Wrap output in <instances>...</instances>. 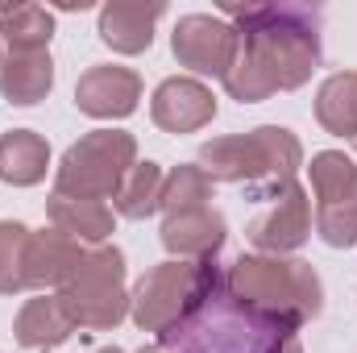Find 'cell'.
Masks as SVG:
<instances>
[{
  "label": "cell",
  "instance_id": "6da1fadb",
  "mask_svg": "<svg viewBox=\"0 0 357 353\" xmlns=\"http://www.w3.org/2000/svg\"><path fill=\"white\" fill-rule=\"evenodd\" d=\"M241 46L225 75L237 104H262L274 91H295L320 67V8L316 4H229Z\"/></svg>",
  "mask_w": 357,
  "mask_h": 353
},
{
  "label": "cell",
  "instance_id": "7a4b0ae2",
  "mask_svg": "<svg viewBox=\"0 0 357 353\" xmlns=\"http://www.w3.org/2000/svg\"><path fill=\"white\" fill-rule=\"evenodd\" d=\"M225 291L258 312L262 320L299 337L307 320L324 312V283L303 258H278V254H241L225 270Z\"/></svg>",
  "mask_w": 357,
  "mask_h": 353
},
{
  "label": "cell",
  "instance_id": "3957f363",
  "mask_svg": "<svg viewBox=\"0 0 357 353\" xmlns=\"http://www.w3.org/2000/svg\"><path fill=\"white\" fill-rule=\"evenodd\" d=\"M171 353H303L299 337L262 320L258 312L241 308L225 283L171 333L158 337Z\"/></svg>",
  "mask_w": 357,
  "mask_h": 353
},
{
  "label": "cell",
  "instance_id": "277c9868",
  "mask_svg": "<svg viewBox=\"0 0 357 353\" xmlns=\"http://www.w3.org/2000/svg\"><path fill=\"white\" fill-rule=\"evenodd\" d=\"M199 167L212 183H266V191H278L295 183V171L303 167V146L282 125H258L250 133L212 137L199 146Z\"/></svg>",
  "mask_w": 357,
  "mask_h": 353
},
{
  "label": "cell",
  "instance_id": "5b68a950",
  "mask_svg": "<svg viewBox=\"0 0 357 353\" xmlns=\"http://www.w3.org/2000/svg\"><path fill=\"white\" fill-rule=\"evenodd\" d=\"M225 283L216 258H204V262H158L154 270H146L129 295V316L142 333H171L175 324H183L216 287Z\"/></svg>",
  "mask_w": 357,
  "mask_h": 353
},
{
  "label": "cell",
  "instance_id": "8992f818",
  "mask_svg": "<svg viewBox=\"0 0 357 353\" xmlns=\"http://www.w3.org/2000/svg\"><path fill=\"white\" fill-rule=\"evenodd\" d=\"M137 167V137L125 129H91L75 146H67L59 171H54V195L67 200H116L125 175Z\"/></svg>",
  "mask_w": 357,
  "mask_h": 353
},
{
  "label": "cell",
  "instance_id": "52a82bcc",
  "mask_svg": "<svg viewBox=\"0 0 357 353\" xmlns=\"http://www.w3.org/2000/svg\"><path fill=\"white\" fill-rule=\"evenodd\" d=\"M67 316L75 329L108 333L129 316V291H125V254L116 246H91L71 283L59 291Z\"/></svg>",
  "mask_w": 357,
  "mask_h": 353
},
{
  "label": "cell",
  "instance_id": "ba28073f",
  "mask_svg": "<svg viewBox=\"0 0 357 353\" xmlns=\"http://www.w3.org/2000/svg\"><path fill=\"white\" fill-rule=\"evenodd\" d=\"M241 33L233 21L212 17V13H187L178 17L175 33H171V50H175L178 67L195 71V75H216L225 80L233 59H237Z\"/></svg>",
  "mask_w": 357,
  "mask_h": 353
},
{
  "label": "cell",
  "instance_id": "9c48e42d",
  "mask_svg": "<svg viewBox=\"0 0 357 353\" xmlns=\"http://www.w3.org/2000/svg\"><path fill=\"white\" fill-rule=\"evenodd\" d=\"M262 200H274V204H270L262 216L250 220L245 237L254 241L258 254H278V258H287L291 250H299V246L312 237V225H316V216H312V195H307V187L287 183V187L270 191Z\"/></svg>",
  "mask_w": 357,
  "mask_h": 353
},
{
  "label": "cell",
  "instance_id": "30bf717a",
  "mask_svg": "<svg viewBox=\"0 0 357 353\" xmlns=\"http://www.w3.org/2000/svg\"><path fill=\"white\" fill-rule=\"evenodd\" d=\"M137 100H142V75L129 67L100 63V67H88L75 84L79 112H88L96 121H121V117L137 112Z\"/></svg>",
  "mask_w": 357,
  "mask_h": 353
},
{
  "label": "cell",
  "instance_id": "8fae6325",
  "mask_svg": "<svg viewBox=\"0 0 357 353\" xmlns=\"http://www.w3.org/2000/svg\"><path fill=\"white\" fill-rule=\"evenodd\" d=\"M150 117L162 133H195L204 125H212L216 117V96L208 84L191 80V75H175V80H162L154 88L150 100Z\"/></svg>",
  "mask_w": 357,
  "mask_h": 353
},
{
  "label": "cell",
  "instance_id": "7c38bea8",
  "mask_svg": "<svg viewBox=\"0 0 357 353\" xmlns=\"http://www.w3.org/2000/svg\"><path fill=\"white\" fill-rule=\"evenodd\" d=\"M91 246L59 233V229H42L29 237V254H25V278L33 291H63L71 283V274L79 270V262L88 258Z\"/></svg>",
  "mask_w": 357,
  "mask_h": 353
},
{
  "label": "cell",
  "instance_id": "4fadbf2b",
  "mask_svg": "<svg viewBox=\"0 0 357 353\" xmlns=\"http://www.w3.org/2000/svg\"><path fill=\"white\" fill-rule=\"evenodd\" d=\"M229 237V220L208 204V208H191V212H175L162 216V246L183 258V262H204L216 258L220 246Z\"/></svg>",
  "mask_w": 357,
  "mask_h": 353
},
{
  "label": "cell",
  "instance_id": "5bb4252c",
  "mask_svg": "<svg viewBox=\"0 0 357 353\" xmlns=\"http://www.w3.org/2000/svg\"><path fill=\"white\" fill-rule=\"evenodd\" d=\"M167 13L162 0H108L100 8V42L116 54H142L154 46V25Z\"/></svg>",
  "mask_w": 357,
  "mask_h": 353
},
{
  "label": "cell",
  "instance_id": "9a60e30c",
  "mask_svg": "<svg viewBox=\"0 0 357 353\" xmlns=\"http://www.w3.org/2000/svg\"><path fill=\"white\" fill-rule=\"evenodd\" d=\"M71 333H75V324H71V316H67V308H63L59 295L25 299L21 312H17V320H13V337H17L21 350H42V353L59 350V345L71 341Z\"/></svg>",
  "mask_w": 357,
  "mask_h": 353
},
{
  "label": "cell",
  "instance_id": "2e32d148",
  "mask_svg": "<svg viewBox=\"0 0 357 353\" xmlns=\"http://www.w3.org/2000/svg\"><path fill=\"white\" fill-rule=\"evenodd\" d=\"M54 88V59L50 50H25V54H4L0 67V96L17 108H29L46 100Z\"/></svg>",
  "mask_w": 357,
  "mask_h": 353
},
{
  "label": "cell",
  "instance_id": "e0dca14e",
  "mask_svg": "<svg viewBox=\"0 0 357 353\" xmlns=\"http://www.w3.org/2000/svg\"><path fill=\"white\" fill-rule=\"evenodd\" d=\"M46 216H50V229L84 241V246H108L112 237V208L100 204V200H67V195H50L46 200Z\"/></svg>",
  "mask_w": 357,
  "mask_h": 353
},
{
  "label": "cell",
  "instance_id": "ac0fdd59",
  "mask_svg": "<svg viewBox=\"0 0 357 353\" xmlns=\"http://www.w3.org/2000/svg\"><path fill=\"white\" fill-rule=\"evenodd\" d=\"M50 171V146L33 129H13L0 137V183L8 187H33Z\"/></svg>",
  "mask_w": 357,
  "mask_h": 353
},
{
  "label": "cell",
  "instance_id": "d6986e66",
  "mask_svg": "<svg viewBox=\"0 0 357 353\" xmlns=\"http://www.w3.org/2000/svg\"><path fill=\"white\" fill-rule=\"evenodd\" d=\"M312 191L316 208H337V204H357V163L345 150H320L312 154Z\"/></svg>",
  "mask_w": 357,
  "mask_h": 353
},
{
  "label": "cell",
  "instance_id": "ffe728a7",
  "mask_svg": "<svg viewBox=\"0 0 357 353\" xmlns=\"http://www.w3.org/2000/svg\"><path fill=\"white\" fill-rule=\"evenodd\" d=\"M316 121L333 137H357V71H337L320 84Z\"/></svg>",
  "mask_w": 357,
  "mask_h": 353
},
{
  "label": "cell",
  "instance_id": "44dd1931",
  "mask_svg": "<svg viewBox=\"0 0 357 353\" xmlns=\"http://www.w3.org/2000/svg\"><path fill=\"white\" fill-rule=\"evenodd\" d=\"M54 38V17L42 4H0V42L8 46V54H25V50H46Z\"/></svg>",
  "mask_w": 357,
  "mask_h": 353
},
{
  "label": "cell",
  "instance_id": "7402d4cb",
  "mask_svg": "<svg viewBox=\"0 0 357 353\" xmlns=\"http://www.w3.org/2000/svg\"><path fill=\"white\" fill-rule=\"evenodd\" d=\"M162 167L158 163H137L125 183H121V191H116V200H112V208H116V216H125V220H146V216H154L158 212V200H162Z\"/></svg>",
  "mask_w": 357,
  "mask_h": 353
},
{
  "label": "cell",
  "instance_id": "603a6c76",
  "mask_svg": "<svg viewBox=\"0 0 357 353\" xmlns=\"http://www.w3.org/2000/svg\"><path fill=\"white\" fill-rule=\"evenodd\" d=\"M208 204H212V179L204 175V167H175L171 175L162 179V200H158L162 216L208 208Z\"/></svg>",
  "mask_w": 357,
  "mask_h": 353
},
{
  "label": "cell",
  "instance_id": "cb8c5ba5",
  "mask_svg": "<svg viewBox=\"0 0 357 353\" xmlns=\"http://www.w3.org/2000/svg\"><path fill=\"white\" fill-rule=\"evenodd\" d=\"M33 229L21 220H0V295H21L29 291L25 278V254H29Z\"/></svg>",
  "mask_w": 357,
  "mask_h": 353
},
{
  "label": "cell",
  "instance_id": "d4e9b609",
  "mask_svg": "<svg viewBox=\"0 0 357 353\" xmlns=\"http://www.w3.org/2000/svg\"><path fill=\"white\" fill-rule=\"evenodd\" d=\"M316 233L333 250L357 246V204H337V208H316Z\"/></svg>",
  "mask_w": 357,
  "mask_h": 353
},
{
  "label": "cell",
  "instance_id": "484cf974",
  "mask_svg": "<svg viewBox=\"0 0 357 353\" xmlns=\"http://www.w3.org/2000/svg\"><path fill=\"white\" fill-rule=\"evenodd\" d=\"M137 353H171V350H162V345H150V350H137Z\"/></svg>",
  "mask_w": 357,
  "mask_h": 353
},
{
  "label": "cell",
  "instance_id": "4316f807",
  "mask_svg": "<svg viewBox=\"0 0 357 353\" xmlns=\"http://www.w3.org/2000/svg\"><path fill=\"white\" fill-rule=\"evenodd\" d=\"M91 353H121L116 345H104V350H91Z\"/></svg>",
  "mask_w": 357,
  "mask_h": 353
},
{
  "label": "cell",
  "instance_id": "83f0119b",
  "mask_svg": "<svg viewBox=\"0 0 357 353\" xmlns=\"http://www.w3.org/2000/svg\"><path fill=\"white\" fill-rule=\"evenodd\" d=\"M0 67H4V54H0Z\"/></svg>",
  "mask_w": 357,
  "mask_h": 353
}]
</instances>
